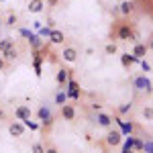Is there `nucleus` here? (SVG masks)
Returning <instances> with one entry per match:
<instances>
[{"label": "nucleus", "instance_id": "f8f14e48", "mask_svg": "<svg viewBox=\"0 0 153 153\" xmlns=\"http://www.w3.org/2000/svg\"><path fill=\"white\" fill-rule=\"evenodd\" d=\"M133 10H135V4H133V0H125V2H120V14L129 16V14H133Z\"/></svg>", "mask_w": 153, "mask_h": 153}, {"label": "nucleus", "instance_id": "dca6fc26", "mask_svg": "<svg viewBox=\"0 0 153 153\" xmlns=\"http://www.w3.org/2000/svg\"><path fill=\"white\" fill-rule=\"evenodd\" d=\"M135 61H139V59H135L131 53H125V55H120V63H123V68H131Z\"/></svg>", "mask_w": 153, "mask_h": 153}, {"label": "nucleus", "instance_id": "f03ea898", "mask_svg": "<svg viewBox=\"0 0 153 153\" xmlns=\"http://www.w3.org/2000/svg\"><path fill=\"white\" fill-rule=\"evenodd\" d=\"M133 88L139 90V92H147V94H151V80L145 78V76H139V78L133 80Z\"/></svg>", "mask_w": 153, "mask_h": 153}, {"label": "nucleus", "instance_id": "aec40b11", "mask_svg": "<svg viewBox=\"0 0 153 153\" xmlns=\"http://www.w3.org/2000/svg\"><path fill=\"white\" fill-rule=\"evenodd\" d=\"M143 117L147 118V120H151V118H153V110H151V106H145V108H143Z\"/></svg>", "mask_w": 153, "mask_h": 153}, {"label": "nucleus", "instance_id": "cd10ccee", "mask_svg": "<svg viewBox=\"0 0 153 153\" xmlns=\"http://www.w3.org/2000/svg\"><path fill=\"white\" fill-rule=\"evenodd\" d=\"M4 68H6V61L0 57V71H4Z\"/></svg>", "mask_w": 153, "mask_h": 153}, {"label": "nucleus", "instance_id": "9b49d317", "mask_svg": "<svg viewBox=\"0 0 153 153\" xmlns=\"http://www.w3.org/2000/svg\"><path fill=\"white\" fill-rule=\"evenodd\" d=\"M61 117L65 120H74L76 118V106L74 104H61Z\"/></svg>", "mask_w": 153, "mask_h": 153}, {"label": "nucleus", "instance_id": "a211bd4d", "mask_svg": "<svg viewBox=\"0 0 153 153\" xmlns=\"http://www.w3.org/2000/svg\"><path fill=\"white\" fill-rule=\"evenodd\" d=\"M31 153H45V145L43 143H33L31 145Z\"/></svg>", "mask_w": 153, "mask_h": 153}, {"label": "nucleus", "instance_id": "412c9836", "mask_svg": "<svg viewBox=\"0 0 153 153\" xmlns=\"http://www.w3.org/2000/svg\"><path fill=\"white\" fill-rule=\"evenodd\" d=\"M23 125H25V127H29L31 131H37V129H39V125H37V123H31V118L23 120Z\"/></svg>", "mask_w": 153, "mask_h": 153}, {"label": "nucleus", "instance_id": "2eb2a0df", "mask_svg": "<svg viewBox=\"0 0 153 153\" xmlns=\"http://www.w3.org/2000/svg\"><path fill=\"white\" fill-rule=\"evenodd\" d=\"M43 0H31L29 2V12H41L43 10Z\"/></svg>", "mask_w": 153, "mask_h": 153}, {"label": "nucleus", "instance_id": "0eeeda50", "mask_svg": "<svg viewBox=\"0 0 153 153\" xmlns=\"http://www.w3.org/2000/svg\"><path fill=\"white\" fill-rule=\"evenodd\" d=\"M47 37H49V41H51L53 45H63V41H65V35H63V31H59V29H51Z\"/></svg>", "mask_w": 153, "mask_h": 153}, {"label": "nucleus", "instance_id": "1a4fd4ad", "mask_svg": "<svg viewBox=\"0 0 153 153\" xmlns=\"http://www.w3.org/2000/svg\"><path fill=\"white\" fill-rule=\"evenodd\" d=\"M14 118H16V120H27V118H31V108H29L27 104L16 106V110H14Z\"/></svg>", "mask_w": 153, "mask_h": 153}, {"label": "nucleus", "instance_id": "20e7f679", "mask_svg": "<svg viewBox=\"0 0 153 153\" xmlns=\"http://www.w3.org/2000/svg\"><path fill=\"white\" fill-rule=\"evenodd\" d=\"M104 143L108 145V147H118V145L123 143V135H120V131H108Z\"/></svg>", "mask_w": 153, "mask_h": 153}, {"label": "nucleus", "instance_id": "f257e3e1", "mask_svg": "<svg viewBox=\"0 0 153 153\" xmlns=\"http://www.w3.org/2000/svg\"><path fill=\"white\" fill-rule=\"evenodd\" d=\"M117 39L120 41H135V31L131 23H120L117 29Z\"/></svg>", "mask_w": 153, "mask_h": 153}, {"label": "nucleus", "instance_id": "423d86ee", "mask_svg": "<svg viewBox=\"0 0 153 153\" xmlns=\"http://www.w3.org/2000/svg\"><path fill=\"white\" fill-rule=\"evenodd\" d=\"M147 53H149V43H147V45H145V43H135V47L131 51V55L135 59H143Z\"/></svg>", "mask_w": 153, "mask_h": 153}, {"label": "nucleus", "instance_id": "5701e85b", "mask_svg": "<svg viewBox=\"0 0 153 153\" xmlns=\"http://www.w3.org/2000/svg\"><path fill=\"white\" fill-rule=\"evenodd\" d=\"M65 100H68V96L63 94V92H59V94H57V104H59V106L65 104Z\"/></svg>", "mask_w": 153, "mask_h": 153}, {"label": "nucleus", "instance_id": "f3484780", "mask_svg": "<svg viewBox=\"0 0 153 153\" xmlns=\"http://www.w3.org/2000/svg\"><path fill=\"white\" fill-rule=\"evenodd\" d=\"M12 47V41L10 39H0V53H4L6 49Z\"/></svg>", "mask_w": 153, "mask_h": 153}, {"label": "nucleus", "instance_id": "6e6552de", "mask_svg": "<svg viewBox=\"0 0 153 153\" xmlns=\"http://www.w3.org/2000/svg\"><path fill=\"white\" fill-rule=\"evenodd\" d=\"M78 49L76 47H63V51H61V57H63V61H70V63H74V61H78Z\"/></svg>", "mask_w": 153, "mask_h": 153}, {"label": "nucleus", "instance_id": "bb28decb", "mask_svg": "<svg viewBox=\"0 0 153 153\" xmlns=\"http://www.w3.org/2000/svg\"><path fill=\"white\" fill-rule=\"evenodd\" d=\"M6 23H8V25H14V23H16V14H10V16H8V21H6Z\"/></svg>", "mask_w": 153, "mask_h": 153}, {"label": "nucleus", "instance_id": "a878e982", "mask_svg": "<svg viewBox=\"0 0 153 153\" xmlns=\"http://www.w3.org/2000/svg\"><path fill=\"white\" fill-rule=\"evenodd\" d=\"M141 68H143V71H149V70H151L149 61H141Z\"/></svg>", "mask_w": 153, "mask_h": 153}, {"label": "nucleus", "instance_id": "7ed1b4c3", "mask_svg": "<svg viewBox=\"0 0 153 153\" xmlns=\"http://www.w3.org/2000/svg\"><path fill=\"white\" fill-rule=\"evenodd\" d=\"M37 117L41 118V125H43V127H51V125H53V114H51V110H49L47 106H41V108L37 110Z\"/></svg>", "mask_w": 153, "mask_h": 153}, {"label": "nucleus", "instance_id": "4468645a", "mask_svg": "<svg viewBox=\"0 0 153 153\" xmlns=\"http://www.w3.org/2000/svg\"><path fill=\"white\" fill-rule=\"evenodd\" d=\"M0 57L4 59V61H14V59L19 57V51H16L14 47H10V49H6V51H4V53H2Z\"/></svg>", "mask_w": 153, "mask_h": 153}, {"label": "nucleus", "instance_id": "39448f33", "mask_svg": "<svg viewBox=\"0 0 153 153\" xmlns=\"http://www.w3.org/2000/svg\"><path fill=\"white\" fill-rule=\"evenodd\" d=\"M25 131H27V127H25L21 120H14V123L8 125V133H10L12 137H16V139H21V137H23Z\"/></svg>", "mask_w": 153, "mask_h": 153}, {"label": "nucleus", "instance_id": "6ab92c4d", "mask_svg": "<svg viewBox=\"0 0 153 153\" xmlns=\"http://www.w3.org/2000/svg\"><path fill=\"white\" fill-rule=\"evenodd\" d=\"M104 51H106V55H112V53H117V43H108L104 47Z\"/></svg>", "mask_w": 153, "mask_h": 153}, {"label": "nucleus", "instance_id": "393cba45", "mask_svg": "<svg viewBox=\"0 0 153 153\" xmlns=\"http://www.w3.org/2000/svg\"><path fill=\"white\" fill-rule=\"evenodd\" d=\"M45 153H59V151H57V147L49 145V147H45Z\"/></svg>", "mask_w": 153, "mask_h": 153}, {"label": "nucleus", "instance_id": "9d476101", "mask_svg": "<svg viewBox=\"0 0 153 153\" xmlns=\"http://www.w3.org/2000/svg\"><path fill=\"white\" fill-rule=\"evenodd\" d=\"M96 123H98V127L110 129V127H112V117L106 114V112H98V114H96Z\"/></svg>", "mask_w": 153, "mask_h": 153}, {"label": "nucleus", "instance_id": "ddd939ff", "mask_svg": "<svg viewBox=\"0 0 153 153\" xmlns=\"http://www.w3.org/2000/svg\"><path fill=\"white\" fill-rule=\"evenodd\" d=\"M55 80H57L59 86H65L68 80H70V70H65V68H63V70H59L57 76H55Z\"/></svg>", "mask_w": 153, "mask_h": 153}, {"label": "nucleus", "instance_id": "4be33fe9", "mask_svg": "<svg viewBox=\"0 0 153 153\" xmlns=\"http://www.w3.org/2000/svg\"><path fill=\"white\" fill-rule=\"evenodd\" d=\"M29 43H31L33 47H39V45H41V41H39V37H37V35H31V37H29Z\"/></svg>", "mask_w": 153, "mask_h": 153}, {"label": "nucleus", "instance_id": "b1692460", "mask_svg": "<svg viewBox=\"0 0 153 153\" xmlns=\"http://www.w3.org/2000/svg\"><path fill=\"white\" fill-rule=\"evenodd\" d=\"M131 108H133V104H131V102H129V104H123V106H120V108H118V110H120V114H125V112H129Z\"/></svg>", "mask_w": 153, "mask_h": 153}]
</instances>
